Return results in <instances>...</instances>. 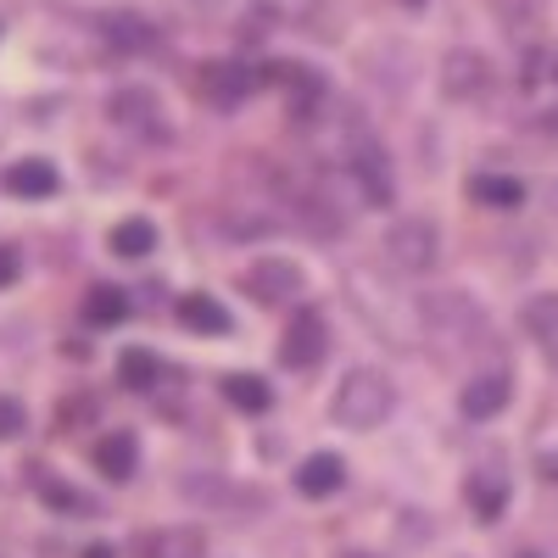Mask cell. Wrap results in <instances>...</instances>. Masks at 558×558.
Segmentation results:
<instances>
[{
    "label": "cell",
    "mask_w": 558,
    "mask_h": 558,
    "mask_svg": "<svg viewBox=\"0 0 558 558\" xmlns=\"http://www.w3.org/2000/svg\"><path fill=\"white\" fill-rule=\"evenodd\" d=\"M441 89L452 101H481L486 89H492V62L481 51H452L441 62Z\"/></svg>",
    "instance_id": "9"
},
{
    "label": "cell",
    "mask_w": 558,
    "mask_h": 558,
    "mask_svg": "<svg viewBox=\"0 0 558 558\" xmlns=\"http://www.w3.org/2000/svg\"><path fill=\"white\" fill-rule=\"evenodd\" d=\"M463 497H470L475 508V520H502V508H508V475L497 470V463H486V470H470V481H463Z\"/></svg>",
    "instance_id": "12"
},
{
    "label": "cell",
    "mask_w": 558,
    "mask_h": 558,
    "mask_svg": "<svg viewBox=\"0 0 558 558\" xmlns=\"http://www.w3.org/2000/svg\"><path fill=\"white\" fill-rule=\"evenodd\" d=\"M386 263L391 268H402V274H425V268H436V257H441V229L430 223V218H397L391 229H386Z\"/></svg>",
    "instance_id": "2"
},
{
    "label": "cell",
    "mask_w": 558,
    "mask_h": 558,
    "mask_svg": "<svg viewBox=\"0 0 558 558\" xmlns=\"http://www.w3.org/2000/svg\"><path fill=\"white\" fill-rule=\"evenodd\" d=\"M347 173L363 191V207H391L397 202V179H391V157L375 146L368 134H357L347 146Z\"/></svg>",
    "instance_id": "3"
},
{
    "label": "cell",
    "mask_w": 558,
    "mask_h": 558,
    "mask_svg": "<svg viewBox=\"0 0 558 558\" xmlns=\"http://www.w3.org/2000/svg\"><path fill=\"white\" fill-rule=\"evenodd\" d=\"M96 28H101V39L112 45V51H123V57L151 51V45H157V23H146L140 12H107Z\"/></svg>",
    "instance_id": "13"
},
{
    "label": "cell",
    "mask_w": 558,
    "mask_h": 558,
    "mask_svg": "<svg viewBox=\"0 0 558 558\" xmlns=\"http://www.w3.org/2000/svg\"><path fill=\"white\" fill-rule=\"evenodd\" d=\"M107 118H112L123 134H140V140H162V134H168V129H162V112H157V96H151V89H140V84L118 89V96L107 101Z\"/></svg>",
    "instance_id": "8"
},
{
    "label": "cell",
    "mask_w": 558,
    "mask_h": 558,
    "mask_svg": "<svg viewBox=\"0 0 558 558\" xmlns=\"http://www.w3.org/2000/svg\"><path fill=\"white\" fill-rule=\"evenodd\" d=\"M84 558H112V547H84Z\"/></svg>",
    "instance_id": "31"
},
{
    "label": "cell",
    "mask_w": 558,
    "mask_h": 558,
    "mask_svg": "<svg viewBox=\"0 0 558 558\" xmlns=\"http://www.w3.org/2000/svg\"><path fill=\"white\" fill-rule=\"evenodd\" d=\"M89 413H96V397H78V402L68 397V402H62V425L73 430V418H89Z\"/></svg>",
    "instance_id": "28"
},
{
    "label": "cell",
    "mask_w": 558,
    "mask_h": 558,
    "mask_svg": "<svg viewBox=\"0 0 558 558\" xmlns=\"http://www.w3.org/2000/svg\"><path fill=\"white\" fill-rule=\"evenodd\" d=\"M391 402H397V391H391L386 375H375V368H352V375L341 380V391H336V402H330V413L341 418V425H352V430H375V425H386Z\"/></svg>",
    "instance_id": "1"
},
{
    "label": "cell",
    "mask_w": 558,
    "mask_h": 558,
    "mask_svg": "<svg viewBox=\"0 0 558 558\" xmlns=\"http://www.w3.org/2000/svg\"><path fill=\"white\" fill-rule=\"evenodd\" d=\"M118 380H123L129 391H151V386L162 380V357L146 352V347H123V352H118Z\"/></svg>",
    "instance_id": "21"
},
{
    "label": "cell",
    "mask_w": 558,
    "mask_h": 558,
    "mask_svg": "<svg viewBox=\"0 0 558 558\" xmlns=\"http://www.w3.org/2000/svg\"><path fill=\"white\" fill-rule=\"evenodd\" d=\"M23 425H28L23 402H17V397H0V441H17V436H23Z\"/></svg>",
    "instance_id": "26"
},
{
    "label": "cell",
    "mask_w": 558,
    "mask_h": 558,
    "mask_svg": "<svg viewBox=\"0 0 558 558\" xmlns=\"http://www.w3.org/2000/svg\"><path fill=\"white\" fill-rule=\"evenodd\" d=\"M536 470H542L547 481H558V447H553V452H542V463H536Z\"/></svg>",
    "instance_id": "30"
},
{
    "label": "cell",
    "mask_w": 558,
    "mask_h": 558,
    "mask_svg": "<svg viewBox=\"0 0 558 558\" xmlns=\"http://www.w3.org/2000/svg\"><path fill=\"white\" fill-rule=\"evenodd\" d=\"M514 558H542V553H514Z\"/></svg>",
    "instance_id": "33"
},
{
    "label": "cell",
    "mask_w": 558,
    "mask_h": 558,
    "mask_svg": "<svg viewBox=\"0 0 558 558\" xmlns=\"http://www.w3.org/2000/svg\"><path fill=\"white\" fill-rule=\"evenodd\" d=\"M84 324L89 330H112V324H123L129 318V291H118V286H96V291H84Z\"/></svg>",
    "instance_id": "20"
},
{
    "label": "cell",
    "mask_w": 558,
    "mask_h": 558,
    "mask_svg": "<svg viewBox=\"0 0 558 558\" xmlns=\"http://www.w3.org/2000/svg\"><path fill=\"white\" fill-rule=\"evenodd\" d=\"M134 463H140V447H134L129 430H112V436L96 441V470H101L107 481H129V475H134Z\"/></svg>",
    "instance_id": "19"
},
{
    "label": "cell",
    "mask_w": 558,
    "mask_h": 558,
    "mask_svg": "<svg viewBox=\"0 0 558 558\" xmlns=\"http://www.w3.org/2000/svg\"><path fill=\"white\" fill-rule=\"evenodd\" d=\"M470 202H475V207L508 213V207L525 202V184H520L514 173H475V179H470Z\"/></svg>",
    "instance_id": "18"
},
{
    "label": "cell",
    "mask_w": 558,
    "mask_h": 558,
    "mask_svg": "<svg viewBox=\"0 0 558 558\" xmlns=\"http://www.w3.org/2000/svg\"><path fill=\"white\" fill-rule=\"evenodd\" d=\"M347 558H375V553H347Z\"/></svg>",
    "instance_id": "32"
},
{
    "label": "cell",
    "mask_w": 558,
    "mask_h": 558,
    "mask_svg": "<svg viewBox=\"0 0 558 558\" xmlns=\"http://www.w3.org/2000/svg\"><path fill=\"white\" fill-rule=\"evenodd\" d=\"M241 286H246V296H252L257 307H286V302H296V296L307 291V279H302V268H296L291 257H257V263L241 274Z\"/></svg>",
    "instance_id": "4"
},
{
    "label": "cell",
    "mask_w": 558,
    "mask_h": 558,
    "mask_svg": "<svg viewBox=\"0 0 558 558\" xmlns=\"http://www.w3.org/2000/svg\"><path fill=\"white\" fill-rule=\"evenodd\" d=\"M134 553H140V558H202L207 542H202V531H191V525H168V531H146V536L134 542Z\"/></svg>",
    "instance_id": "14"
},
{
    "label": "cell",
    "mask_w": 558,
    "mask_h": 558,
    "mask_svg": "<svg viewBox=\"0 0 558 558\" xmlns=\"http://www.w3.org/2000/svg\"><path fill=\"white\" fill-rule=\"evenodd\" d=\"M179 324L184 330H196V336H229L235 330V318H229V307L223 302H213V296H202V291H191V296H179Z\"/></svg>",
    "instance_id": "15"
},
{
    "label": "cell",
    "mask_w": 558,
    "mask_h": 558,
    "mask_svg": "<svg viewBox=\"0 0 558 558\" xmlns=\"http://www.w3.org/2000/svg\"><path fill=\"white\" fill-rule=\"evenodd\" d=\"M341 481H347V463L336 452H313V458H302V470H296V492L302 497H330V492H341Z\"/></svg>",
    "instance_id": "17"
},
{
    "label": "cell",
    "mask_w": 558,
    "mask_h": 558,
    "mask_svg": "<svg viewBox=\"0 0 558 558\" xmlns=\"http://www.w3.org/2000/svg\"><path fill=\"white\" fill-rule=\"evenodd\" d=\"M34 486H39V497L51 502V508H68V514H89V497H84V492H73V486H62V481H51V475H34Z\"/></svg>",
    "instance_id": "25"
},
{
    "label": "cell",
    "mask_w": 558,
    "mask_h": 558,
    "mask_svg": "<svg viewBox=\"0 0 558 558\" xmlns=\"http://www.w3.org/2000/svg\"><path fill=\"white\" fill-rule=\"evenodd\" d=\"M324 352H330V324H324L313 307H302L286 324V336H279V363L286 368H313V363H324Z\"/></svg>",
    "instance_id": "6"
},
{
    "label": "cell",
    "mask_w": 558,
    "mask_h": 558,
    "mask_svg": "<svg viewBox=\"0 0 558 558\" xmlns=\"http://www.w3.org/2000/svg\"><path fill=\"white\" fill-rule=\"evenodd\" d=\"M7 191H12L17 202H45V196L62 191V173L45 162V157H23V162L7 168Z\"/></svg>",
    "instance_id": "11"
},
{
    "label": "cell",
    "mask_w": 558,
    "mask_h": 558,
    "mask_svg": "<svg viewBox=\"0 0 558 558\" xmlns=\"http://www.w3.org/2000/svg\"><path fill=\"white\" fill-rule=\"evenodd\" d=\"M536 129H542V134H547V140H558V107H547V112H542V118H536Z\"/></svg>",
    "instance_id": "29"
},
{
    "label": "cell",
    "mask_w": 558,
    "mask_h": 558,
    "mask_svg": "<svg viewBox=\"0 0 558 558\" xmlns=\"http://www.w3.org/2000/svg\"><path fill=\"white\" fill-rule=\"evenodd\" d=\"M263 89V68L257 62H207L202 68V96L223 112H235L241 101H252Z\"/></svg>",
    "instance_id": "5"
},
{
    "label": "cell",
    "mask_w": 558,
    "mask_h": 558,
    "mask_svg": "<svg viewBox=\"0 0 558 558\" xmlns=\"http://www.w3.org/2000/svg\"><path fill=\"white\" fill-rule=\"evenodd\" d=\"M157 246V223L151 218H123L118 229H112V252L118 257H146Z\"/></svg>",
    "instance_id": "23"
},
{
    "label": "cell",
    "mask_w": 558,
    "mask_h": 558,
    "mask_svg": "<svg viewBox=\"0 0 558 558\" xmlns=\"http://www.w3.org/2000/svg\"><path fill=\"white\" fill-rule=\"evenodd\" d=\"M508 397H514L508 375H502V368H486V375L463 380V391H458V408H463V418H497V413L508 408Z\"/></svg>",
    "instance_id": "10"
},
{
    "label": "cell",
    "mask_w": 558,
    "mask_h": 558,
    "mask_svg": "<svg viewBox=\"0 0 558 558\" xmlns=\"http://www.w3.org/2000/svg\"><path fill=\"white\" fill-rule=\"evenodd\" d=\"M17 274H23V257H17V246H0V291H7V286H17Z\"/></svg>",
    "instance_id": "27"
},
{
    "label": "cell",
    "mask_w": 558,
    "mask_h": 558,
    "mask_svg": "<svg viewBox=\"0 0 558 558\" xmlns=\"http://www.w3.org/2000/svg\"><path fill=\"white\" fill-rule=\"evenodd\" d=\"M223 397H229V408H241V413H268L274 408V391L257 375H229L223 380Z\"/></svg>",
    "instance_id": "22"
},
{
    "label": "cell",
    "mask_w": 558,
    "mask_h": 558,
    "mask_svg": "<svg viewBox=\"0 0 558 558\" xmlns=\"http://www.w3.org/2000/svg\"><path fill=\"white\" fill-rule=\"evenodd\" d=\"M425 318H430V336H441V341H475V336H486V318H481V307L470 302V296H458V291H447V296H430L425 302Z\"/></svg>",
    "instance_id": "7"
},
{
    "label": "cell",
    "mask_w": 558,
    "mask_h": 558,
    "mask_svg": "<svg viewBox=\"0 0 558 558\" xmlns=\"http://www.w3.org/2000/svg\"><path fill=\"white\" fill-rule=\"evenodd\" d=\"M520 318H525V336L536 341V352L558 368V296H531Z\"/></svg>",
    "instance_id": "16"
},
{
    "label": "cell",
    "mask_w": 558,
    "mask_h": 558,
    "mask_svg": "<svg viewBox=\"0 0 558 558\" xmlns=\"http://www.w3.org/2000/svg\"><path fill=\"white\" fill-rule=\"evenodd\" d=\"M223 229H229L235 241H252V235H268V229H279V218H274L268 207L246 202V213H223Z\"/></svg>",
    "instance_id": "24"
},
{
    "label": "cell",
    "mask_w": 558,
    "mask_h": 558,
    "mask_svg": "<svg viewBox=\"0 0 558 558\" xmlns=\"http://www.w3.org/2000/svg\"><path fill=\"white\" fill-rule=\"evenodd\" d=\"M408 7H418V0H408Z\"/></svg>",
    "instance_id": "34"
}]
</instances>
